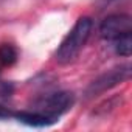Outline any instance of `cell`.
<instances>
[{
	"mask_svg": "<svg viewBox=\"0 0 132 132\" xmlns=\"http://www.w3.org/2000/svg\"><path fill=\"white\" fill-rule=\"evenodd\" d=\"M92 27H93V22L90 17L78 19V22L75 23L72 31L65 36V39L61 42L59 48L56 50L54 56L59 64H69L79 54V51L86 45L87 39L90 37Z\"/></svg>",
	"mask_w": 132,
	"mask_h": 132,
	"instance_id": "obj_1",
	"label": "cell"
},
{
	"mask_svg": "<svg viewBox=\"0 0 132 132\" xmlns=\"http://www.w3.org/2000/svg\"><path fill=\"white\" fill-rule=\"evenodd\" d=\"M75 103V95L72 92H56L42 96L34 103L33 110L44 113L45 117L51 118L54 123L59 120L62 113H65Z\"/></svg>",
	"mask_w": 132,
	"mask_h": 132,
	"instance_id": "obj_2",
	"label": "cell"
},
{
	"mask_svg": "<svg viewBox=\"0 0 132 132\" xmlns=\"http://www.w3.org/2000/svg\"><path fill=\"white\" fill-rule=\"evenodd\" d=\"M130 78V65H121V67L112 69L107 73L101 75L100 78H96L86 90L87 98H93L96 95L104 93L106 90L121 84L123 81H127Z\"/></svg>",
	"mask_w": 132,
	"mask_h": 132,
	"instance_id": "obj_3",
	"label": "cell"
},
{
	"mask_svg": "<svg viewBox=\"0 0 132 132\" xmlns=\"http://www.w3.org/2000/svg\"><path fill=\"white\" fill-rule=\"evenodd\" d=\"M130 30H132V20L126 14H112L106 17L100 27L101 37L107 40H115L117 37L130 33Z\"/></svg>",
	"mask_w": 132,
	"mask_h": 132,
	"instance_id": "obj_4",
	"label": "cell"
},
{
	"mask_svg": "<svg viewBox=\"0 0 132 132\" xmlns=\"http://www.w3.org/2000/svg\"><path fill=\"white\" fill-rule=\"evenodd\" d=\"M14 118L20 123H25L28 126H34V127H44V126H51L54 124V121L48 117H45L44 113L37 112V110H22V112H14Z\"/></svg>",
	"mask_w": 132,
	"mask_h": 132,
	"instance_id": "obj_5",
	"label": "cell"
},
{
	"mask_svg": "<svg viewBox=\"0 0 132 132\" xmlns=\"http://www.w3.org/2000/svg\"><path fill=\"white\" fill-rule=\"evenodd\" d=\"M115 51H117V54L124 56V57L130 56V53H132V36H130V33H126V34L115 39Z\"/></svg>",
	"mask_w": 132,
	"mask_h": 132,
	"instance_id": "obj_6",
	"label": "cell"
},
{
	"mask_svg": "<svg viewBox=\"0 0 132 132\" xmlns=\"http://www.w3.org/2000/svg\"><path fill=\"white\" fill-rule=\"evenodd\" d=\"M16 61H17V50L10 44H3L0 47V62L5 65H13Z\"/></svg>",
	"mask_w": 132,
	"mask_h": 132,
	"instance_id": "obj_7",
	"label": "cell"
},
{
	"mask_svg": "<svg viewBox=\"0 0 132 132\" xmlns=\"http://www.w3.org/2000/svg\"><path fill=\"white\" fill-rule=\"evenodd\" d=\"M6 118H14V112L10 110L8 107L0 106V120H6Z\"/></svg>",
	"mask_w": 132,
	"mask_h": 132,
	"instance_id": "obj_8",
	"label": "cell"
}]
</instances>
